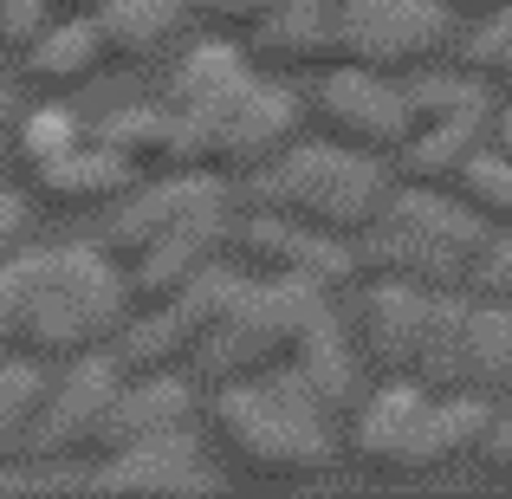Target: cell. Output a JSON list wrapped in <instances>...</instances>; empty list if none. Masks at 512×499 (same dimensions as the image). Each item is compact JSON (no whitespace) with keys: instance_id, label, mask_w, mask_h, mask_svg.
<instances>
[{"instance_id":"42","label":"cell","mask_w":512,"mask_h":499,"mask_svg":"<svg viewBox=\"0 0 512 499\" xmlns=\"http://www.w3.org/2000/svg\"><path fill=\"white\" fill-rule=\"evenodd\" d=\"M454 7H474V13H487V7H506V0H454Z\"/></svg>"},{"instance_id":"40","label":"cell","mask_w":512,"mask_h":499,"mask_svg":"<svg viewBox=\"0 0 512 499\" xmlns=\"http://www.w3.org/2000/svg\"><path fill=\"white\" fill-rule=\"evenodd\" d=\"M20 124V98H13V85H0V130Z\"/></svg>"},{"instance_id":"13","label":"cell","mask_w":512,"mask_h":499,"mask_svg":"<svg viewBox=\"0 0 512 499\" xmlns=\"http://www.w3.org/2000/svg\"><path fill=\"white\" fill-rule=\"evenodd\" d=\"M350 247H357V273L363 279H409V286H428V292H454L467 279V266H474L467 253H454L448 240H435L428 227H415L396 201H389Z\"/></svg>"},{"instance_id":"15","label":"cell","mask_w":512,"mask_h":499,"mask_svg":"<svg viewBox=\"0 0 512 499\" xmlns=\"http://www.w3.org/2000/svg\"><path fill=\"white\" fill-rule=\"evenodd\" d=\"M299 124H305V104L292 98V91H279V85H266V78H260V91H253V98L208 137V169L214 175H253V169H266L279 150L299 143Z\"/></svg>"},{"instance_id":"43","label":"cell","mask_w":512,"mask_h":499,"mask_svg":"<svg viewBox=\"0 0 512 499\" xmlns=\"http://www.w3.org/2000/svg\"><path fill=\"white\" fill-rule=\"evenodd\" d=\"M65 7H72V13H98L104 0H65Z\"/></svg>"},{"instance_id":"12","label":"cell","mask_w":512,"mask_h":499,"mask_svg":"<svg viewBox=\"0 0 512 499\" xmlns=\"http://www.w3.org/2000/svg\"><path fill=\"white\" fill-rule=\"evenodd\" d=\"M227 188L214 169H175V175H143L130 195L111 201V221H104V247L117 253V260H130V253H143L156 234H169L175 221H188V214L201 208H221Z\"/></svg>"},{"instance_id":"29","label":"cell","mask_w":512,"mask_h":499,"mask_svg":"<svg viewBox=\"0 0 512 499\" xmlns=\"http://www.w3.org/2000/svg\"><path fill=\"white\" fill-rule=\"evenodd\" d=\"M78 143H91V130L78 124L65 104H39V111H26L20 124H13V156H20V169L33 175V182H39L52 163H65Z\"/></svg>"},{"instance_id":"27","label":"cell","mask_w":512,"mask_h":499,"mask_svg":"<svg viewBox=\"0 0 512 499\" xmlns=\"http://www.w3.org/2000/svg\"><path fill=\"white\" fill-rule=\"evenodd\" d=\"M117 363L124 370H175V363L195 357V331H188V318L175 312V305H143V312L124 318V331L111 337Z\"/></svg>"},{"instance_id":"16","label":"cell","mask_w":512,"mask_h":499,"mask_svg":"<svg viewBox=\"0 0 512 499\" xmlns=\"http://www.w3.org/2000/svg\"><path fill=\"white\" fill-rule=\"evenodd\" d=\"M221 240H234V227H227V201H221V208L188 214V221L169 227V234H156L143 253H130V260H124L130 266V292H137L143 305L175 299V292H182L188 279L214 260V247H221Z\"/></svg>"},{"instance_id":"20","label":"cell","mask_w":512,"mask_h":499,"mask_svg":"<svg viewBox=\"0 0 512 499\" xmlns=\"http://www.w3.org/2000/svg\"><path fill=\"white\" fill-rule=\"evenodd\" d=\"M493 428V409L487 396H474V389H448V396H428L422 422H415V441H409V461H402V474H441V467L467 461V454H480V441H487Z\"/></svg>"},{"instance_id":"24","label":"cell","mask_w":512,"mask_h":499,"mask_svg":"<svg viewBox=\"0 0 512 499\" xmlns=\"http://www.w3.org/2000/svg\"><path fill=\"white\" fill-rule=\"evenodd\" d=\"M143 175L124 163V156L111 150V143H78L65 163H52L46 175H39V195H52L59 208H98V201H117V195H130Z\"/></svg>"},{"instance_id":"6","label":"cell","mask_w":512,"mask_h":499,"mask_svg":"<svg viewBox=\"0 0 512 499\" xmlns=\"http://www.w3.org/2000/svg\"><path fill=\"white\" fill-rule=\"evenodd\" d=\"M338 59L370 72H415L454 39V0H338Z\"/></svg>"},{"instance_id":"2","label":"cell","mask_w":512,"mask_h":499,"mask_svg":"<svg viewBox=\"0 0 512 499\" xmlns=\"http://www.w3.org/2000/svg\"><path fill=\"white\" fill-rule=\"evenodd\" d=\"M208 435L253 480H318L344 454V428H331V409L286 363L214 389Z\"/></svg>"},{"instance_id":"5","label":"cell","mask_w":512,"mask_h":499,"mask_svg":"<svg viewBox=\"0 0 512 499\" xmlns=\"http://www.w3.org/2000/svg\"><path fill=\"white\" fill-rule=\"evenodd\" d=\"M124 363L111 344L78 350L65 357V370L52 376L46 402H39L33 441H26V461H78V454H104V428H111V402L124 389Z\"/></svg>"},{"instance_id":"21","label":"cell","mask_w":512,"mask_h":499,"mask_svg":"<svg viewBox=\"0 0 512 499\" xmlns=\"http://www.w3.org/2000/svg\"><path fill=\"white\" fill-rule=\"evenodd\" d=\"M111 65V46H104L98 13H65V20H46L39 39L26 46V78L39 91H72L85 78H98Z\"/></svg>"},{"instance_id":"14","label":"cell","mask_w":512,"mask_h":499,"mask_svg":"<svg viewBox=\"0 0 512 499\" xmlns=\"http://www.w3.org/2000/svg\"><path fill=\"white\" fill-rule=\"evenodd\" d=\"M428 396H435V389H428L422 376H383L363 402L344 409V454L363 474H402Z\"/></svg>"},{"instance_id":"11","label":"cell","mask_w":512,"mask_h":499,"mask_svg":"<svg viewBox=\"0 0 512 499\" xmlns=\"http://www.w3.org/2000/svg\"><path fill=\"white\" fill-rule=\"evenodd\" d=\"M91 493H221V474L201 454V428H169L104 454V467L85 480Z\"/></svg>"},{"instance_id":"37","label":"cell","mask_w":512,"mask_h":499,"mask_svg":"<svg viewBox=\"0 0 512 499\" xmlns=\"http://www.w3.org/2000/svg\"><path fill=\"white\" fill-rule=\"evenodd\" d=\"M52 20V0H0V46H33L39 26Z\"/></svg>"},{"instance_id":"35","label":"cell","mask_w":512,"mask_h":499,"mask_svg":"<svg viewBox=\"0 0 512 499\" xmlns=\"http://www.w3.org/2000/svg\"><path fill=\"white\" fill-rule=\"evenodd\" d=\"M467 286H474V299L512 305V227H493L487 234V247H480L474 266H467Z\"/></svg>"},{"instance_id":"23","label":"cell","mask_w":512,"mask_h":499,"mask_svg":"<svg viewBox=\"0 0 512 499\" xmlns=\"http://www.w3.org/2000/svg\"><path fill=\"white\" fill-rule=\"evenodd\" d=\"M506 383H512V305L467 299V318H461V357H454V389L500 396Z\"/></svg>"},{"instance_id":"18","label":"cell","mask_w":512,"mask_h":499,"mask_svg":"<svg viewBox=\"0 0 512 499\" xmlns=\"http://www.w3.org/2000/svg\"><path fill=\"white\" fill-rule=\"evenodd\" d=\"M286 370L299 376V383L312 389V396L325 402L331 415H344L350 402H357L363 350H357V337H350V318L338 312V305H318V312L299 325V337H292V350H286Z\"/></svg>"},{"instance_id":"38","label":"cell","mask_w":512,"mask_h":499,"mask_svg":"<svg viewBox=\"0 0 512 499\" xmlns=\"http://www.w3.org/2000/svg\"><path fill=\"white\" fill-rule=\"evenodd\" d=\"M480 461H487L493 480H506V487H512V415H493L487 441H480Z\"/></svg>"},{"instance_id":"25","label":"cell","mask_w":512,"mask_h":499,"mask_svg":"<svg viewBox=\"0 0 512 499\" xmlns=\"http://www.w3.org/2000/svg\"><path fill=\"white\" fill-rule=\"evenodd\" d=\"M487 124L493 117H448V124H415L402 137V150L389 156L402 182H428V188H448L454 169L487 143Z\"/></svg>"},{"instance_id":"32","label":"cell","mask_w":512,"mask_h":499,"mask_svg":"<svg viewBox=\"0 0 512 499\" xmlns=\"http://www.w3.org/2000/svg\"><path fill=\"white\" fill-rule=\"evenodd\" d=\"M461 318H467V299L461 286L454 292H435V312H428V337H422V357H415V376H422L435 396L454 389V357H461Z\"/></svg>"},{"instance_id":"36","label":"cell","mask_w":512,"mask_h":499,"mask_svg":"<svg viewBox=\"0 0 512 499\" xmlns=\"http://www.w3.org/2000/svg\"><path fill=\"white\" fill-rule=\"evenodd\" d=\"M214 20L221 26H240V33H253L260 20H273V13H292V7H338V0H208Z\"/></svg>"},{"instance_id":"1","label":"cell","mask_w":512,"mask_h":499,"mask_svg":"<svg viewBox=\"0 0 512 499\" xmlns=\"http://www.w3.org/2000/svg\"><path fill=\"white\" fill-rule=\"evenodd\" d=\"M130 266L111 247H33L0 260V350L65 363L98 350L130 318Z\"/></svg>"},{"instance_id":"19","label":"cell","mask_w":512,"mask_h":499,"mask_svg":"<svg viewBox=\"0 0 512 499\" xmlns=\"http://www.w3.org/2000/svg\"><path fill=\"white\" fill-rule=\"evenodd\" d=\"M201 415V389L182 370H130L124 389L111 402V428H104V454L143 435H169V428H195Z\"/></svg>"},{"instance_id":"30","label":"cell","mask_w":512,"mask_h":499,"mask_svg":"<svg viewBox=\"0 0 512 499\" xmlns=\"http://www.w3.org/2000/svg\"><path fill=\"white\" fill-rule=\"evenodd\" d=\"M448 188H454V195H461L487 227H512V150H500V143H480V150L467 156L461 169H454Z\"/></svg>"},{"instance_id":"17","label":"cell","mask_w":512,"mask_h":499,"mask_svg":"<svg viewBox=\"0 0 512 499\" xmlns=\"http://www.w3.org/2000/svg\"><path fill=\"white\" fill-rule=\"evenodd\" d=\"M98 143H111L137 175H175V169H208L201 163V137L182 111L163 98V104H130V111H111L98 130Z\"/></svg>"},{"instance_id":"34","label":"cell","mask_w":512,"mask_h":499,"mask_svg":"<svg viewBox=\"0 0 512 499\" xmlns=\"http://www.w3.org/2000/svg\"><path fill=\"white\" fill-rule=\"evenodd\" d=\"M461 52H467V72H474V78L512 91V0L480 13V26L461 39Z\"/></svg>"},{"instance_id":"33","label":"cell","mask_w":512,"mask_h":499,"mask_svg":"<svg viewBox=\"0 0 512 499\" xmlns=\"http://www.w3.org/2000/svg\"><path fill=\"white\" fill-rule=\"evenodd\" d=\"M409 98V124H448V117H493L487 104V78H415L402 85Z\"/></svg>"},{"instance_id":"7","label":"cell","mask_w":512,"mask_h":499,"mask_svg":"<svg viewBox=\"0 0 512 499\" xmlns=\"http://www.w3.org/2000/svg\"><path fill=\"white\" fill-rule=\"evenodd\" d=\"M312 117L325 137L350 143V150L370 156H396L402 137H409V98L389 72H370V65H325L312 85Z\"/></svg>"},{"instance_id":"22","label":"cell","mask_w":512,"mask_h":499,"mask_svg":"<svg viewBox=\"0 0 512 499\" xmlns=\"http://www.w3.org/2000/svg\"><path fill=\"white\" fill-rule=\"evenodd\" d=\"M253 59L273 65V72H325L338 65V13L331 7H292V13H273V20L253 26Z\"/></svg>"},{"instance_id":"10","label":"cell","mask_w":512,"mask_h":499,"mask_svg":"<svg viewBox=\"0 0 512 499\" xmlns=\"http://www.w3.org/2000/svg\"><path fill=\"white\" fill-rule=\"evenodd\" d=\"M253 91H260L253 52L227 46V39H195V46L175 59V72H169V104L188 117V124H195L201 163H208V137L253 98Z\"/></svg>"},{"instance_id":"8","label":"cell","mask_w":512,"mask_h":499,"mask_svg":"<svg viewBox=\"0 0 512 499\" xmlns=\"http://www.w3.org/2000/svg\"><path fill=\"white\" fill-rule=\"evenodd\" d=\"M234 247L247 253L253 273L266 279H305V286H325L338 292L350 273H357V247L325 227H305L292 214H273V208H253L247 221L234 227Z\"/></svg>"},{"instance_id":"28","label":"cell","mask_w":512,"mask_h":499,"mask_svg":"<svg viewBox=\"0 0 512 499\" xmlns=\"http://www.w3.org/2000/svg\"><path fill=\"white\" fill-rule=\"evenodd\" d=\"M46 357H0V461H20L46 402Z\"/></svg>"},{"instance_id":"26","label":"cell","mask_w":512,"mask_h":499,"mask_svg":"<svg viewBox=\"0 0 512 499\" xmlns=\"http://www.w3.org/2000/svg\"><path fill=\"white\" fill-rule=\"evenodd\" d=\"M111 65H150L182 33V0H104L98 7Z\"/></svg>"},{"instance_id":"9","label":"cell","mask_w":512,"mask_h":499,"mask_svg":"<svg viewBox=\"0 0 512 499\" xmlns=\"http://www.w3.org/2000/svg\"><path fill=\"white\" fill-rule=\"evenodd\" d=\"M428 312H435V292L409 286V279H363L357 305H350V337L363 350V370L376 376H415L428 337Z\"/></svg>"},{"instance_id":"3","label":"cell","mask_w":512,"mask_h":499,"mask_svg":"<svg viewBox=\"0 0 512 499\" xmlns=\"http://www.w3.org/2000/svg\"><path fill=\"white\" fill-rule=\"evenodd\" d=\"M396 195L389 156L350 150V143H292L266 169H253V208L292 214L305 227H325L338 240H357Z\"/></svg>"},{"instance_id":"4","label":"cell","mask_w":512,"mask_h":499,"mask_svg":"<svg viewBox=\"0 0 512 499\" xmlns=\"http://www.w3.org/2000/svg\"><path fill=\"white\" fill-rule=\"evenodd\" d=\"M318 305H331L325 286L260 273L247 292H240L234 312L195 344V376L208 389H221V383H240V376H260V370H273V363H286L292 337H299V325L318 312Z\"/></svg>"},{"instance_id":"31","label":"cell","mask_w":512,"mask_h":499,"mask_svg":"<svg viewBox=\"0 0 512 499\" xmlns=\"http://www.w3.org/2000/svg\"><path fill=\"white\" fill-rule=\"evenodd\" d=\"M247 286H253L247 273H234V266L208 260V266H201V273L188 279L182 292H175L169 305H175V312L188 318V331H195V344H201V337H208V331H214V325H221V318H227V312L240 305V292H247ZM188 363H195V357H188Z\"/></svg>"},{"instance_id":"39","label":"cell","mask_w":512,"mask_h":499,"mask_svg":"<svg viewBox=\"0 0 512 499\" xmlns=\"http://www.w3.org/2000/svg\"><path fill=\"white\" fill-rule=\"evenodd\" d=\"M20 240H26V201L13 188H0V260L20 253Z\"/></svg>"},{"instance_id":"41","label":"cell","mask_w":512,"mask_h":499,"mask_svg":"<svg viewBox=\"0 0 512 499\" xmlns=\"http://www.w3.org/2000/svg\"><path fill=\"white\" fill-rule=\"evenodd\" d=\"M493 137H500V150H512V104H506L500 117H493Z\"/></svg>"}]
</instances>
